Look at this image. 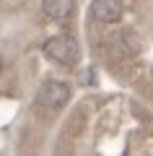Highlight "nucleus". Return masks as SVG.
Returning a JSON list of instances; mask_svg holds the SVG:
<instances>
[{"label":"nucleus","mask_w":153,"mask_h":156,"mask_svg":"<svg viewBox=\"0 0 153 156\" xmlns=\"http://www.w3.org/2000/svg\"><path fill=\"white\" fill-rule=\"evenodd\" d=\"M73 89L68 81H60V78H52V81H44L37 91V101L44 109H62V107L70 101Z\"/></svg>","instance_id":"obj_1"},{"label":"nucleus","mask_w":153,"mask_h":156,"mask_svg":"<svg viewBox=\"0 0 153 156\" xmlns=\"http://www.w3.org/2000/svg\"><path fill=\"white\" fill-rule=\"evenodd\" d=\"M73 11V0H42V13L52 21H65Z\"/></svg>","instance_id":"obj_4"},{"label":"nucleus","mask_w":153,"mask_h":156,"mask_svg":"<svg viewBox=\"0 0 153 156\" xmlns=\"http://www.w3.org/2000/svg\"><path fill=\"white\" fill-rule=\"evenodd\" d=\"M88 13L99 23H114L122 16V0H93Z\"/></svg>","instance_id":"obj_3"},{"label":"nucleus","mask_w":153,"mask_h":156,"mask_svg":"<svg viewBox=\"0 0 153 156\" xmlns=\"http://www.w3.org/2000/svg\"><path fill=\"white\" fill-rule=\"evenodd\" d=\"M44 55L60 65H75L81 60V47L73 37H49L44 42Z\"/></svg>","instance_id":"obj_2"}]
</instances>
